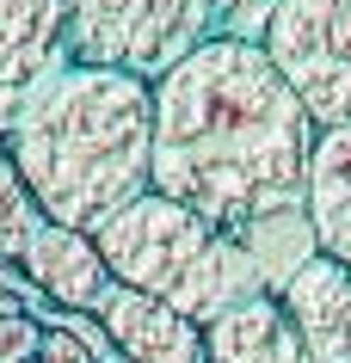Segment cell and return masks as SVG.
<instances>
[{
    "mask_svg": "<svg viewBox=\"0 0 351 363\" xmlns=\"http://www.w3.org/2000/svg\"><path fill=\"white\" fill-rule=\"evenodd\" d=\"M314 135L265 43L210 38L155 80V191L240 240L277 296L321 252L308 228Z\"/></svg>",
    "mask_w": 351,
    "mask_h": 363,
    "instance_id": "obj_1",
    "label": "cell"
},
{
    "mask_svg": "<svg viewBox=\"0 0 351 363\" xmlns=\"http://www.w3.org/2000/svg\"><path fill=\"white\" fill-rule=\"evenodd\" d=\"M6 160L38 197L43 222L99 234L117 210L155 191V86L74 62L13 123Z\"/></svg>",
    "mask_w": 351,
    "mask_h": 363,
    "instance_id": "obj_2",
    "label": "cell"
},
{
    "mask_svg": "<svg viewBox=\"0 0 351 363\" xmlns=\"http://www.w3.org/2000/svg\"><path fill=\"white\" fill-rule=\"evenodd\" d=\"M93 247L111 271V284L167 302L191 326L222 320L228 308H240L247 296L265 289V277H259V265L247 259L240 240H228L222 228H210L204 216H191L185 203H173L160 191L117 210L93 234Z\"/></svg>",
    "mask_w": 351,
    "mask_h": 363,
    "instance_id": "obj_3",
    "label": "cell"
},
{
    "mask_svg": "<svg viewBox=\"0 0 351 363\" xmlns=\"http://www.w3.org/2000/svg\"><path fill=\"white\" fill-rule=\"evenodd\" d=\"M216 0H68V50L87 68H117L155 86L210 43Z\"/></svg>",
    "mask_w": 351,
    "mask_h": 363,
    "instance_id": "obj_4",
    "label": "cell"
},
{
    "mask_svg": "<svg viewBox=\"0 0 351 363\" xmlns=\"http://www.w3.org/2000/svg\"><path fill=\"white\" fill-rule=\"evenodd\" d=\"M265 56L290 80L314 130L351 123V0H284L265 31Z\"/></svg>",
    "mask_w": 351,
    "mask_h": 363,
    "instance_id": "obj_5",
    "label": "cell"
},
{
    "mask_svg": "<svg viewBox=\"0 0 351 363\" xmlns=\"http://www.w3.org/2000/svg\"><path fill=\"white\" fill-rule=\"evenodd\" d=\"M68 68V0H0V148L31 99Z\"/></svg>",
    "mask_w": 351,
    "mask_h": 363,
    "instance_id": "obj_6",
    "label": "cell"
},
{
    "mask_svg": "<svg viewBox=\"0 0 351 363\" xmlns=\"http://www.w3.org/2000/svg\"><path fill=\"white\" fill-rule=\"evenodd\" d=\"M99 326L111 333L123 363H210L204 357V326H191L185 314H173L167 302L142 296V289L111 284L99 296Z\"/></svg>",
    "mask_w": 351,
    "mask_h": 363,
    "instance_id": "obj_7",
    "label": "cell"
},
{
    "mask_svg": "<svg viewBox=\"0 0 351 363\" xmlns=\"http://www.w3.org/2000/svg\"><path fill=\"white\" fill-rule=\"evenodd\" d=\"M277 302L296 320L314 363H351V265L314 252L308 265L277 289Z\"/></svg>",
    "mask_w": 351,
    "mask_h": 363,
    "instance_id": "obj_8",
    "label": "cell"
},
{
    "mask_svg": "<svg viewBox=\"0 0 351 363\" xmlns=\"http://www.w3.org/2000/svg\"><path fill=\"white\" fill-rule=\"evenodd\" d=\"M19 271H25V277H31V284H38L56 308H74V314H93L99 296L111 289V271H105V259H99L93 234L56 228V222H43V228H38V240L25 247Z\"/></svg>",
    "mask_w": 351,
    "mask_h": 363,
    "instance_id": "obj_9",
    "label": "cell"
},
{
    "mask_svg": "<svg viewBox=\"0 0 351 363\" xmlns=\"http://www.w3.org/2000/svg\"><path fill=\"white\" fill-rule=\"evenodd\" d=\"M204 357L210 363H314L272 289L247 296L240 308H228L222 320L204 326Z\"/></svg>",
    "mask_w": 351,
    "mask_h": 363,
    "instance_id": "obj_10",
    "label": "cell"
},
{
    "mask_svg": "<svg viewBox=\"0 0 351 363\" xmlns=\"http://www.w3.org/2000/svg\"><path fill=\"white\" fill-rule=\"evenodd\" d=\"M308 228L314 247L351 265V123L314 135L308 154Z\"/></svg>",
    "mask_w": 351,
    "mask_h": 363,
    "instance_id": "obj_11",
    "label": "cell"
},
{
    "mask_svg": "<svg viewBox=\"0 0 351 363\" xmlns=\"http://www.w3.org/2000/svg\"><path fill=\"white\" fill-rule=\"evenodd\" d=\"M38 228H43L38 197L25 191L19 167H13V160H6V148H0V265H19L25 247L38 240Z\"/></svg>",
    "mask_w": 351,
    "mask_h": 363,
    "instance_id": "obj_12",
    "label": "cell"
},
{
    "mask_svg": "<svg viewBox=\"0 0 351 363\" xmlns=\"http://www.w3.org/2000/svg\"><path fill=\"white\" fill-rule=\"evenodd\" d=\"M277 6L284 0H216V25L210 38H228V43H265V31H272Z\"/></svg>",
    "mask_w": 351,
    "mask_h": 363,
    "instance_id": "obj_13",
    "label": "cell"
},
{
    "mask_svg": "<svg viewBox=\"0 0 351 363\" xmlns=\"http://www.w3.org/2000/svg\"><path fill=\"white\" fill-rule=\"evenodd\" d=\"M38 345H43L38 314H6V320H0V363H31Z\"/></svg>",
    "mask_w": 351,
    "mask_h": 363,
    "instance_id": "obj_14",
    "label": "cell"
},
{
    "mask_svg": "<svg viewBox=\"0 0 351 363\" xmlns=\"http://www.w3.org/2000/svg\"><path fill=\"white\" fill-rule=\"evenodd\" d=\"M38 357L43 363H99L87 345L74 339V333H62V326H43V345H38Z\"/></svg>",
    "mask_w": 351,
    "mask_h": 363,
    "instance_id": "obj_15",
    "label": "cell"
},
{
    "mask_svg": "<svg viewBox=\"0 0 351 363\" xmlns=\"http://www.w3.org/2000/svg\"><path fill=\"white\" fill-rule=\"evenodd\" d=\"M6 314H25V302H19V296H13L6 284H0V320H6Z\"/></svg>",
    "mask_w": 351,
    "mask_h": 363,
    "instance_id": "obj_16",
    "label": "cell"
},
{
    "mask_svg": "<svg viewBox=\"0 0 351 363\" xmlns=\"http://www.w3.org/2000/svg\"><path fill=\"white\" fill-rule=\"evenodd\" d=\"M31 363H43V357H31Z\"/></svg>",
    "mask_w": 351,
    "mask_h": 363,
    "instance_id": "obj_17",
    "label": "cell"
}]
</instances>
